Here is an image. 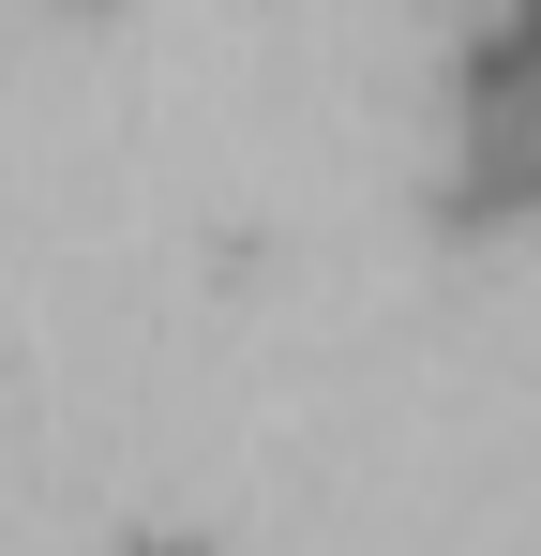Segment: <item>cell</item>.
I'll list each match as a JSON object with an SVG mask.
<instances>
[{
  "label": "cell",
  "instance_id": "1",
  "mask_svg": "<svg viewBox=\"0 0 541 556\" xmlns=\"http://www.w3.org/2000/svg\"><path fill=\"white\" fill-rule=\"evenodd\" d=\"M121 556H211V542H121Z\"/></svg>",
  "mask_w": 541,
  "mask_h": 556
},
{
  "label": "cell",
  "instance_id": "2",
  "mask_svg": "<svg viewBox=\"0 0 541 556\" xmlns=\"http://www.w3.org/2000/svg\"><path fill=\"white\" fill-rule=\"evenodd\" d=\"M61 15H105V0H61Z\"/></svg>",
  "mask_w": 541,
  "mask_h": 556
}]
</instances>
